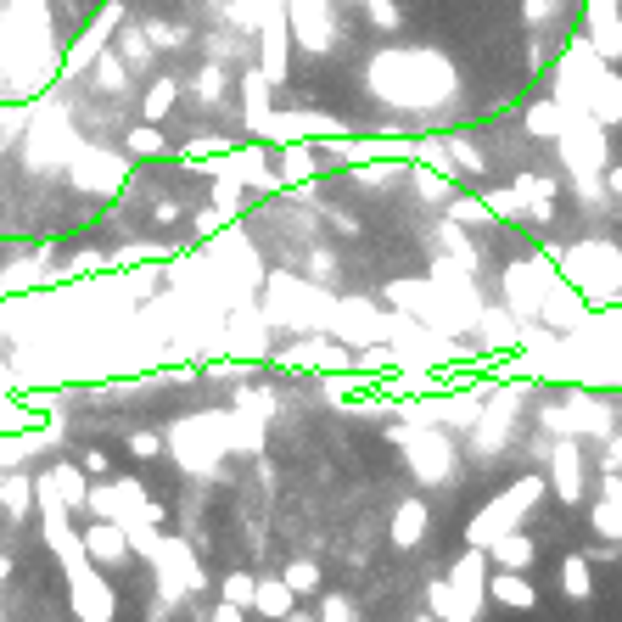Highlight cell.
Segmentation results:
<instances>
[{"label":"cell","instance_id":"obj_8","mask_svg":"<svg viewBox=\"0 0 622 622\" xmlns=\"http://www.w3.org/2000/svg\"><path fill=\"white\" fill-rule=\"evenodd\" d=\"M421 533H426V505L421 499H404L398 516H393V544L398 550H410V544H421Z\"/></svg>","mask_w":622,"mask_h":622},{"label":"cell","instance_id":"obj_1","mask_svg":"<svg viewBox=\"0 0 622 622\" xmlns=\"http://www.w3.org/2000/svg\"><path fill=\"white\" fill-rule=\"evenodd\" d=\"M107 0H0V62L29 68V85L62 73L73 40L101 17Z\"/></svg>","mask_w":622,"mask_h":622},{"label":"cell","instance_id":"obj_14","mask_svg":"<svg viewBox=\"0 0 622 622\" xmlns=\"http://www.w3.org/2000/svg\"><path fill=\"white\" fill-rule=\"evenodd\" d=\"M281 578H286V583H292V589H297V594H314V589H320V566H314V561H309V555H303V561H292V566H286Z\"/></svg>","mask_w":622,"mask_h":622},{"label":"cell","instance_id":"obj_11","mask_svg":"<svg viewBox=\"0 0 622 622\" xmlns=\"http://www.w3.org/2000/svg\"><path fill=\"white\" fill-rule=\"evenodd\" d=\"M494 561L505 572H522V566H533V544L522 533H505V538H494Z\"/></svg>","mask_w":622,"mask_h":622},{"label":"cell","instance_id":"obj_10","mask_svg":"<svg viewBox=\"0 0 622 622\" xmlns=\"http://www.w3.org/2000/svg\"><path fill=\"white\" fill-rule=\"evenodd\" d=\"M415 471H421L426 482H438L443 471H449V443H438V438H421V443H415Z\"/></svg>","mask_w":622,"mask_h":622},{"label":"cell","instance_id":"obj_12","mask_svg":"<svg viewBox=\"0 0 622 622\" xmlns=\"http://www.w3.org/2000/svg\"><path fill=\"white\" fill-rule=\"evenodd\" d=\"M253 594H258V578H253V572H230V578L219 583V600H230V606H247V611H253Z\"/></svg>","mask_w":622,"mask_h":622},{"label":"cell","instance_id":"obj_19","mask_svg":"<svg viewBox=\"0 0 622 622\" xmlns=\"http://www.w3.org/2000/svg\"><path fill=\"white\" fill-rule=\"evenodd\" d=\"M320 622H354V606H348L342 594H326V600H320Z\"/></svg>","mask_w":622,"mask_h":622},{"label":"cell","instance_id":"obj_6","mask_svg":"<svg viewBox=\"0 0 622 622\" xmlns=\"http://www.w3.org/2000/svg\"><path fill=\"white\" fill-rule=\"evenodd\" d=\"M253 611H258L264 622H281V617H292V611H297V589H292L286 578H258Z\"/></svg>","mask_w":622,"mask_h":622},{"label":"cell","instance_id":"obj_20","mask_svg":"<svg viewBox=\"0 0 622 622\" xmlns=\"http://www.w3.org/2000/svg\"><path fill=\"white\" fill-rule=\"evenodd\" d=\"M34 426V415H23V410H0V432H29Z\"/></svg>","mask_w":622,"mask_h":622},{"label":"cell","instance_id":"obj_22","mask_svg":"<svg viewBox=\"0 0 622 622\" xmlns=\"http://www.w3.org/2000/svg\"><path fill=\"white\" fill-rule=\"evenodd\" d=\"M12 578V555H0V583Z\"/></svg>","mask_w":622,"mask_h":622},{"label":"cell","instance_id":"obj_15","mask_svg":"<svg viewBox=\"0 0 622 622\" xmlns=\"http://www.w3.org/2000/svg\"><path fill=\"white\" fill-rule=\"evenodd\" d=\"M309 275H314V286H337V253L314 247V253H309Z\"/></svg>","mask_w":622,"mask_h":622},{"label":"cell","instance_id":"obj_4","mask_svg":"<svg viewBox=\"0 0 622 622\" xmlns=\"http://www.w3.org/2000/svg\"><path fill=\"white\" fill-rule=\"evenodd\" d=\"M79 533H85V555L101 566V572H124L129 555H135L129 533L118 522H107V516H90V527H79Z\"/></svg>","mask_w":622,"mask_h":622},{"label":"cell","instance_id":"obj_9","mask_svg":"<svg viewBox=\"0 0 622 622\" xmlns=\"http://www.w3.org/2000/svg\"><path fill=\"white\" fill-rule=\"evenodd\" d=\"M494 600H499V606H510V611H527V606H533V583H527L522 572H499V578H494Z\"/></svg>","mask_w":622,"mask_h":622},{"label":"cell","instance_id":"obj_17","mask_svg":"<svg viewBox=\"0 0 622 622\" xmlns=\"http://www.w3.org/2000/svg\"><path fill=\"white\" fill-rule=\"evenodd\" d=\"M79 466H85L90 482H107V477H113V454H107V449H85V454H79Z\"/></svg>","mask_w":622,"mask_h":622},{"label":"cell","instance_id":"obj_2","mask_svg":"<svg viewBox=\"0 0 622 622\" xmlns=\"http://www.w3.org/2000/svg\"><path fill=\"white\" fill-rule=\"evenodd\" d=\"M169 449L191 477H213V471H219V454H225L219 421H213V415H185V421H174L169 426Z\"/></svg>","mask_w":622,"mask_h":622},{"label":"cell","instance_id":"obj_5","mask_svg":"<svg viewBox=\"0 0 622 622\" xmlns=\"http://www.w3.org/2000/svg\"><path fill=\"white\" fill-rule=\"evenodd\" d=\"M45 477H51L57 499L73 510V516L85 510V499H90V477H85V466H79V460H51V471H45Z\"/></svg>","mask_w":622,"mask_h":622},{"label":"cell","instance_id":"obj_18","mask_svg":"<svg viewBox=\"0 0 622 622\" xmlns=\"http://www.w3.org/2000/svg\"><path fill=\"white\" fill-rule=\"evenodd\" d=\"M185 219V202L180 197H157L152 202V225H180Z\"/></svg>","mask_w":622,"mask_h":622},{"label":"cell","instance_id":"obj_23","mask_svg":"<svg viewBox=\"0 0 622 622\" xmlns=\"http://www.w3.org/2000/svg\"><path fill=\"white\" fill-rule=\"evenodd\" d=\"M281 622H314V617H309V611H292V617H281Z\"/></svg>","mask_w":622,"mask_h":622},{"label":"cell","instance_id":"obj_21","mask_svg":"<svg viewBox=\"0 0 622 622\" xmlns=\"http://www.w3.org/2000/svg\"><path fill=\"white\" fill-rule=\"evenodd\" d=\"M241 611H247V606H230V600H219V606H213V622H241Z\"/></svg>","mask_w":622,"mask_h":622},{"label":"cell","instance_id":"obj_7","mask_svg":"<svg viewBox=\"0 0 622 622\" xmlns=\"http://www.w3.org/2000/svg\"><path fill=\"white\" fill-rule=\"evenodd\" d=\"M29 510H34V477H6V488H0V516L6 522H29Z\"/></svg>","mask_w":622,"mask_h":622},{"label":"cell","instance_id":"obj_16","mask_svg":"<svg viewBox=\"0 0 622 622\" xmlns=\"http://www.w3.org/2000/svg\"><path fill=\"white\" fill-rule=\"evenodd\" d=\"M225 219H230V213L219 208V202H213V208H202L197 219H191V230H197V241H213L219 230H225Z\"/></svg>","mask_w":622,"mask_h":622},{"label":"cell","instance_id":"obj_3","mask_svg":"<svg viewBox=\"0 0 622 622\" xmlns=\"http://www.w3.org/2000/svg\"><path fill=\"white\" fill-rule=\"evenodd\" d=\"M152 566H157V578H163V594L169 600H180V594H202V566H197V550L191 544H180V538H157V555H152Z\"/></svg>","mask_w":622,"mask_h":622},{"label":"cell","instance_id":"obj_13","mask_svg":"<svg viewBox=\"0 0 622 622\" xmlns=\"http://www.w3.org/2000/svg\"><path fill=\"white\" fill-rule=\"evenodd\" d=\"M163 449H169L163 432H129V438H124V454H135V460H157Z\"/></svg>","mask_w":622,"mask_h":622}]
</instances>
